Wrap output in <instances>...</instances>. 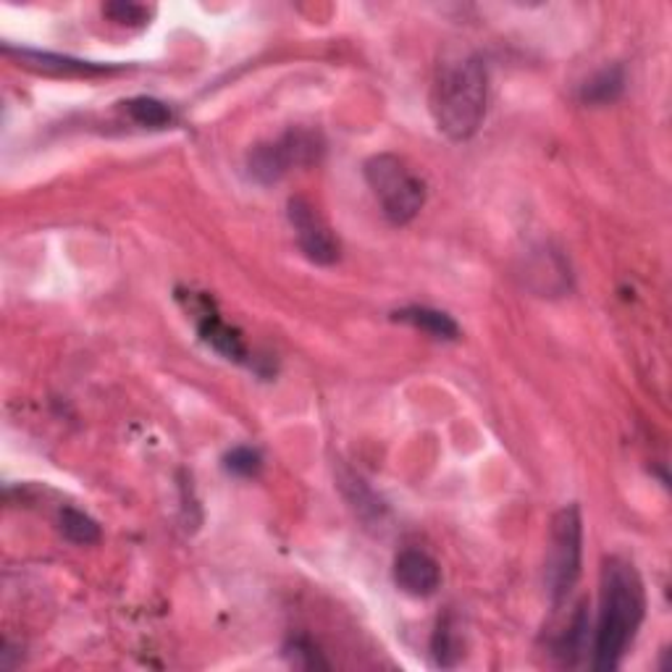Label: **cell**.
Listing matches in <instances>:
<instances>
[{
  "label": "cell",
  "mask_w": 672,
  "mask_h": 672,
  "mask_svg": "<svg viewBox=\"0 0 672 672\" xmlns=\"http://www.w3.org/2000/svg\"><path fill=\"white\" fill-rule=\"evenodd\" d=\"M646 615L644 580L623 557H610L602 567L599 620L593 628V670H615L636 641Z\"/></svg>",
  "instance_id": "cell-1"
},
{
  "label": "cell",
  "mask_w": 672,
  "mask_h": 672,
  "mask_svg": "<svg viewBox=\"0 0 672 672\" xmlns=\"http://www.w3.org/2000/svg\"><path fill=\"white\" fill-rule=\"evenodd\" d=\"M489 100V71L481 56L463 53L444 61L431 87V113L449 140H470L481 129Z\"/></svg>",
  "instance_id": "cell-2"
},
{
  "label": "cell",
  "mask_w": 672,
  "mask_h": 672,
  "mask_svg": "<svg viewBox=\"0 0 672 672\" xmlns=\"http://www.w3.org/2000/svg\"><path fill=\"white\" fill-rule=\"evenodd\" d=\"M365 182L376 195L381 213L394 226L410 224L425 205L423 179L392 153L373 155L365 164Z\"/></svg>",
  "instance_id": "cell-3"
},
{
  "label": "cell",
  "mask_w": 672,
  "mask_h": 672,
  "mask_svg": "<svg viewBox=\"0 0 672 672\" xmlns=\"http://www.w3.org/2000/svg\"><path fill=\"white\" fill-rule=\"evenodd\" d=\"M584 565V518L578 504H567L552 518L547 547L544 584L549 602L554 607L565 602L580 578Z\"/></svg>",
  "instance_id": "cell-4"
},
{
  "label": "cell",
  "mask_w": 672,
  "mask_h": 672,
  "mask_svg": "<svg viewBox=\"0 0 672 672\" xmlns=\"http://www.w3.org/2000/svg\"><path fill=\"white\" fill-rule=\"evenodd\" d=\"M323 151V137L313 129H287L279 140L261 142L248 153V173L257 184H276L287 177L292 168L319 164Z\"/></svg>",
  "instance_id": "cell-5"
},
{
  "label": "cell",
  "mask_w": 672,
  "mask_h": 672,
  "mask_svg": "<svg viewBox=\"0 0 672 672\" xmlns=\"http://www.w3.org/2000/svg\"><path fill=\"white\" fill-rule=\"evenodd\" d=\"M287 216L292 224L297 244L305 252V257L315 266H334L339 261V242L332 235L326 221L313 208V203L305 197H292L287 203Z\"/></svg>",
  "instance_id": "cell-6"
},
{
  "label": "cell",
  "mask_w": 672,
  "mask_h": 672,
  "mask_svg": "<svg viewBox=\"0 0 672 672\" xmlns=\"http://www.w3.org/2000/svg\"><path fill=\"white\" fill-rule=\"evenodd\" d=\"M394 584L407 597L429 599L442 586V567L423 549H405L394 560Z\"/></svg>",
  "instance_id": "cell-7"
},
{
  "label": "cell",
  "mask_w": 672,
  "mask_h": 672,
  "mask_svg": "<svg viewBox=\"0 0 672 672\" xmlns=\"http://www.w3.org/2000/svg\"><path fill=\"white\" fill-rule=\"evenodd\" d=\"M195 313H197L200 336L208 341L213 350L221 352L224 358L229 360H239V363L248 358V347H244L242 336H239L237 328H231L229 323L218 319V313L211 308L208 300H203V310H195Z\"/></svg>",
  "instance_id": "cell-8"
},
{
  "label": "cell",
  "mask_w": 672,
  "mask_h": 672,
  "mask_svg": "<svg viewBox=\"0 0 672 672\" xmlns=\"http://www.w3.org/2000/svg\"><path fill=\"white\" fill-rule=\"evenodd\" d=\"M5 53L16 56L19 61L27 63L32 69L48 71V74H108V71H116V67H108V63H93V61H82V58H71V56H58V53H43V50H14L11 45H5Z\"/></svg>",
  "instance_id": "cell-9"
},
{
  "label": "cell",
  "mask_w": 672,
  "mask_h": 672,
  "mask_svg": "<svg viewBox=\"0 0 672 672\" xmlns=\"http://www.w3.org/2000/svg\"><path fill=\"white\" fill-rule=\"evenodd\" d=\"M588 631H591V617H588V607L584 602V604L575 607L567 628L562 631L557 638H554L552 655L557 657L562 664H571V668H573V664H578L580 657L586 655Z\"/></svg>",
  "instance_id": "cell-10"
},
{
  "label": "cell",
  "mask_w": 672,
  "mask_h": 672,
  "mask_svg": "<svg viewBox=\"0 0 672 672\" xmlns=\"http://www.w3.org/2000/svg\"><path fill=\"white\" fill-rule=\"evenodd\" d=\"M625 89V69L620 63L599 69L580 84V103L586 106H610Z\"/></svg>",
  "instance_id": "cell-11"
},
{
  "label": "cell",
  "mask_w": 672,
  "mask_h": 672,
  "mask_svg": "<svg viewBox=\"0 0 672 672\" xmlns=\"http://www.w3.org/2000/svg\"><path fill=\"white\" fill-rule=\"evenodd\" d=\"M394 319L410 323V326L420 328V332L431 334L434 339H444V341H455L457 336H460V326H457V321L452 319V315L444 313V310H434V308H403L394 313Z\"/></svg>",
  "instance_id": "cell-12"
},
{
  "label": "cell",
  "mask_w": 672,
  "mask_h": 672,
  "mask_svg": "<svg viewBox=\"0 0 672 672\" xmlns=\"http://www.w3.org/2000/svg\"><path fill=\"white\" fill-rule=\"evenodd\" d=\"M339 481H341V489H345V496L350 500L355 513H358L360 518L368 523L384 518V504H381V500L373 494L371 487H368L363 478L350 473V470H345Z\"/></svg>",
  "instance_id": "cell-13"
},
{
  "label": "cell",
  "mask_w": 672,
  "mask_h": 672,
  "mask_svg": "<svg viewBox=\"0 0 672 672\" xmlns=\"http://www.w3.org/2000/svg\"><path fill=\"white\" fill-rule=\"evenodd\" d=\"M58 528H61L63 539L76 547H89L100 541V526L82 509L63 507L61 515H58Z\"/></svg>",
  "instance_id": "cell-14"
},
{
  "label": "cell",
  "mask_w": 672,
  "mask_h": 672,
  "mask_svg": "<svg viewBox=\"0 0 672 672\" xmlns=\"http://www.w3.org/2000/svg\"><path fill=\"white\" fill-rule=\"evenodd\" d=\"M124 108H127L129 119H132L134 124L147 127V129H164L173 121L171 108H168L164 100L147 98V95H140V98L127 100Z\"/></svg>",
  "instance_id": "cell-15"
},
{
  "label": "cell",
  "mask_w": 672,
  "mask_h": 672,
  "mask_svg": "<svg viewBox=\"0 0 672 672\" xmlns=\"http://www.w3.org/2000/svg\"><path fill=\"white\" fill-rule=\"evenodd\" d=\"M460 636H457V628L452 625V617H444L439 623L434 638H431V651H434L439 668H455L457 659H460Z\"/></svg>",
  "instance_id": "cell-16"
},
{
  "label": "cell",
  "mask_w": 672,
  "mask_h": 672,
  "mask_svg": "<svg viewBox=\"0 0 672 672\" xmlns=\"http://www.w3.org/2000/svg\"><path fill=\"white\" fill-rule=\"evenodd\" d=\"M224 468H226V473H231L237 478H252L261 473L263 457H261V452L252 447H235L229 455L224 457Z\"/></svg>",
  "instance_id": "cell-17"
},
{
  "label": "cell",
  "mask_w": 672,
  "mask_h": 672,
  "mask_svg": "<svg viewBox=\"0 0 672 672\" xmlns=\"http://www.w3.org/2000/svg\"><path fill=\"white\" fill-rule=\"evenodd\" d=\"M284 655L289 657V662H292L295 668H305V670L328 668V662L321 657V651L315 649V644L305 636L292 638V641L284 646Z\"/></svg>",
  "instance_id": "cell-18"
},
{
  "label": "cell",
  "mask_w": 672,
  "mask_h": 672,
  "mask_svg": "<svg viewBox=\"0 0 672 672\" xmlns=\"http://www.w3.org/2000/svg\"><path fill=\"white\" fill-rule=\"evenodd\" d=\"M103 14L116 24H129V27H132V24H147L151 9L140 3H108L106 9H103Z\"/></svg>",
  "instance_id": "cell-19"
}]
</instances>
